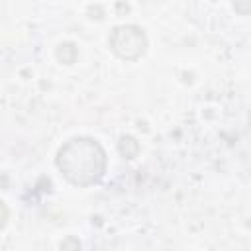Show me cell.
<instances>
[{
    "instance_id": "obj_1",
    "label": "cell",
    "mask_w": 251,
    "mask_h": 251,
    "mask_svg": "<svg viewBox=\"0 0 251 251\" xmlns=\"http://www.w3.org/2000/svg\"><path fill=\"white\" fill-rule=\"evenodd\" d=\"M57 169L75 186H92L102 180L108 157L100 141L92 137H73L57 151Z\"/></svg>"
},
{
    "instance_id": "obj_2",
    "label": "cell",
    "mask_w": 251,
    "mask_h": 251,
    "mask_svg": "<svg viewBox=\"0 0 251 251\" xmlns=\"http://www.w3.org/2000/svg\"><path fill=\"white\" fill-rule=\"evenodd\" d=\"M108 45L116 57L122 61H137L147 49L145 31L137 25H118L108 37Z\"/></svg>"
},
{
    "instance_id": "obj_3",
    "label": "cell",
    "mask_w": 251,
    "mask_h": 251,
    "mask_svg": "<svg viewBox=\"0 0 251 251\" xmlns=\"http://www.w3.org/2000/svg\"><path fill=\"white\" fill-rule=\"evenodd\" d=\"M118 151H120V155L124 159L131 161V159H135L139 155V143H137V139L133 135H122L120 141H118Z\"/></svg>"
},
{
    "instance_id": "obj_4",
    "label": "cell",
    "mask_w": 251,
    "mask_h": 251,
    "mask_svg": "<svg viewBox=\"0 0 251 251\" xmlns=\"http://www.w3.org/2000/svg\"><path fill=\"white\" fill-rule=\"evenodd\" d=\"M76 57H78V49H76L75 43L65 41V43H61V45L57 47V59H59L63 65H73V63L76 61Z\"/></svg>"
},
{
    "instance_id": "obj_5",
    "label": "cell",
    "mask_w": 251,
    "mask_h": 251,
    "mask_svg": "<svg viewBox=\"0 0 251 251\" xmlns=\"http://www.w3.org/2000/svg\"><path fill=\"white\" fill-rule=\"evenodd\" d=\"M233 10L239 16H251V0H233Z\"/></svg>"
},
{
    "instance_id": "obj_6",
    "label": "cell",
    "mask_w": 251,
    "mask_h": 251,
    "mask_svg": "<svg viewBox=\"0 0 251 251\" xmlns=\"http://www.w3.org/2000/svg\"><path fill=\"white\" fill-rule=\"evenodd\" d=\"M88 16H90L92 20H94V18H96V20H102V18H104V8L98 6V4H96V6H90V8H88Z\"/></svg>"
},
{
    "instance_id": "obj_7",
    "label": "cell",
    "mask_w": 251,
    "mask_h": 251,
    "mask_svg": "<svg viewBox=\"0 0 251 251\" xmlns=\"http://www.w3.org/2000/svg\"><path fill=\"white\" fill-rule=\"evenodd\" d=\"M6 222H8V208H6V204L2 202V224H0V227H4Z\"/></svg>"
},
{
    "instance_id": "obj_8",
    "label": "cell",
    "mask_w": 251,
    "mask_h": 251,
    "mask_svg": "<svg viewBox=\"0 0 251 251\" xmlns=\"http://www.w3.org/2000/svg\"><path fill=\"white\" fill-rule=\"evenodd\" d=\"M69 245H73V247H80V243L78 241H75V239H69V241H63L61 243V247L65 249V247H69Z\"/></svg>"
}]
</instances>
